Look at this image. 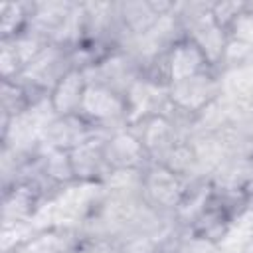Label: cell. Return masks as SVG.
Here are the masks:
<instances>
[{
  "label": "cell",
  "instance_id": "6da1fadb",
  "mask_svg": "<svg viewBox=\"0 0 253 253\" xmlns=\"http://www.w3.org/2000/svg\"><path fill=\"white\" fill-rule=\"evenodd\" d=\"M140 138L150 162H162L190 134V121L174 111L144 117L128 125Z\"/></svg>",
  "mask_w": 253,
  "mask_h": 253
},
{
  "label": "cell",
  "instance_id": "7a4b0ae2",
  "mask_svg": "<svg viewBox=\"0 0 253 253\" xmlns=\"http://www.w3.org/2000/svg\"><path fill=\"white\" fill-rule=\"evenodd\" d=\"M223 95V79L217 71H204L168 85V99L174 113L190 123Z\"/></svg>",
  "mask_w": 253,
  "mask_h": 253
},
{
  "label": "cell",
  "instance_id": "3957f363",
  "mask_svg": "<svg viewBox=\"0 0 253 253\" xmlns=\"http://www.w3.org/2000/svg\"><path fill=\"white\" fill-rule=\"evenodd\" d=\"M79 115L85 121H89L101 134H107L130 125L126 95L113 91L95 81H89L87 85Z\"/></svg>",
  "mask_w": 253,
  "mask_h": 253
},
{
  "label": "cell",
  "instance_id": "277c9868",
  "mask_svg": "<svg viewBox=\"0 0 253 253\" xmlns=\"http://www.w3.org/2000/svg\"><path fill=\"white\" fill-rule=\"evenodd\" d=\"M188 184V180L174 174L164 164L150 162L140 176V198L150 210L174 217V211L182 202Z\"/></svg>",
  "mask_w": 253,
  "mask_h": 253
},
{
  "label": "cell",
  "instance_id": "5b68a950",
  "mask_svg": "<svg viewBox=\"0 0 253 253\" xmlns=\"http://www.w3.org/2000/svg\"><path fill=\"white\" fill-rule=\"evenodd\" d=\"M73 67H77L73 49L67 45H61V43L49 42L28 61V65L24 67V71L18 79L28 83L30 87L49 95L51 89L57 85V81Z\"/></svg>",
  "mask_w": 253,
  "mask_h": 253
},
{
  "label": "cell",
  "instance_id": "8992f818",
  "mask_svg": "<svg viewBox=\"0 0 253 253\" xmlns=\"http://www.w3.org/2000/svg\"><path fill=\"white\" fill-rule=\"evenodd\" d=\"M45 196L28 182H18L2 190V229L34 225L43 210H47Z\"/></svg>",
  "mask_w": 253,
  "mask_h": 253
},
{
  "label": "cell",
  "instance_id": "52a82bcc",
  "mask_svg": "<svg viewBox=\"0 0 253 253\" xmlns=\"http://www.w3.org/2000/svg\"><path fill=\"white\" fill-rule=\"evenodd\" d=\"M87 79L101 83L113 91H119L123 95L128 93V89L142 77L140 63L126 51V49H115L107 55H103L99 61H95L91 67L85 69Z\"/></svg>",
  "mask_w": 253,
  "mask_h": 253
},
{
  "label": "cell",
  "instance_id": "ba28073f",
  "mask_svg": "<svg viewBox=\"0 0 253 253\" xmlns=\"http://www.w3.org/2000/svg\"><path fill=\"white\" fill-rule=\"evenodd\" d=\"M95 136H103L89 121L77 115H53L42 130V142L49 148L71 152L73 148L89 142Z\"/></svg>",
  "mask_w": 253,
  "mask_h": 253
},
{
  "label": "cell",
  "instance_id": "9c48e42d",
  "mask_svg": "<svg viewBox=\"0 0 253 253\" xmlns=\"http://www.w3.org/2000/svg\"><path fill=\"white\" fill-rule=\"evenodd\" d=\"M103 148H105V156L113 172L144 170L150 164L140 138L130 126H123V128L103 134Z\"/></svg>",
  "mask_w": 253,
  "mask_h": 253
},
{
  "label": "cell",
  "instance_id": "30bf717a",
  "mask_svg": "<svg viewBox=\"0 0 253 253\" xmlns=\"http://www.w3.org/2000/svg\"><path fill=\"white\" fill-rule=\"evenodd\" d=\"M75 0H32L28 32L45 42H59L75 12Z\"/></svg>",
  "mask_w": 253,
  "mask_h": 253
},
{
  "label": "cell",
  "instance_id": "8fae6325",
  "mask_svg": "<svg viewBox=\"0 0 253 253\" xmlns=\"http://www.w3.org/2000/svg\"><path fill=\"white\" fill-rule=\"evenodd\" d=\"M69 160L75 184L81 186H103L113 174L105 156L103 136H95L89 142L73 148L69 152Z\"/></svg>",
  "mask_w": 253,
  "mask_h": 253
},
{
  "label": "cell",
  "instance_id": "7c38bea8",
  "mask_svg": "<svg viewBox=\"0 0 253 253\" xmlns=\"http://www.w3.org/2000/svg\"><path fill=\"white\" fill-rule=\"evenodd\" d=\"M211 69L213 67L208 61V57L204 55V51L186 36L182 40H178L166 51V57H164V73H166L168 85L184 81L194 75H200L204 71H211Z\"/></svg>",
  "mask_w": 253,
  "mask_h": 253
},
{
  "label": "cell",
  "instance_id": "4fadbf2b",
  "mask_svg": "<svg viewBox=\"0 0 253 253\" xmlns=\"http://www.w3.org/2000/svg\"><path fill=\"white\" fill-rule=\"evenodd\" d=\"M126 103L130 111V125L150 117L172 111L168 99V85L160 81H152L148 77H140L126 93Z\"/></svg>",
  "mask_w": 253,
  "mask_h": 253
},
{
  "label": "cell",
  "instance_id": "5bb4252c",
  "mask_svg": "<svg viewBox=\"0 0 253 253\" xmlns=\"http://www.w3.org/2000/svg\"><path fill=\"white\" fill-rule=\"evenodd\" d=\"M89 79L85 69H69L49 93V109L53 115H77L87 91Z\"/></svg>",
  "mask_w": 253,
  "mask_h": 253
},
{
  "label": "cell",
  "instance_id": "9a60e30c",
  "mask_svg": "<svg viewBox=\"0 0 253 253\" xmlns=\"http://www.w3.org/2000/svg\"><path fill=\"white\" fill-rule=\"evenodd\" d=\"M208 178L217 190L253 194V160L227 154Z\"/></svg>",
  "mask_w": 253,
  "mask_h": 253
},
{
  "label": "cell",
  "instance_id": "2e32d148",
  "mask_svg": "<svg viewBox=\"0 0 253 253\" xmlns=\"http://www.w3.org/2000/svg\"><path fill=\"white\" fill-rule=\"evenodd\" d=\"M219 138L227 154L253 160V111L239 103L229 123L221 128Z\"/></svg>",
  "mask_w": 253,
  "mask_h": 253
},
{
  "label": "cell",
  "instance_id": "e0dca14e",
  "mask_svg": "<svg viewBox=\"0 0 253 253\" xmlns=\"http://www.w3.org/2000/svg\"><path fill=\"white\" fill-rule=\"evenodd\" d=\"M235 221L217 206L211 202L210 198V204L206 206V210L192 221V225L184 231L188 233H194L198 237H204V239H210L213 243H221L225 245L227 239L231 237L233 229H235Z\"/></svg>",
  "mask_w": 253,
  "mask_h": 253
},
{
  "label": "cell",
  "instance_id": "ac0fdd59",
  "mask_svg": "<svg viewBox=\"0 0 253 253\" xmlns=\"http://www.w3.org/2000/svg\"><path fill=\"white\" fill-rule=\"evenodd\" d=\"M210 198H211V184H210L208 176L190 180V184L182 196V202L178 204V208L174 211V221L180 227V231H184L192 225V221L210 204Z\"/></svg>",
  "mask_w": 253,
  "mask_h": 253
},
{
  "label": "cell",
  "instance_id": "d6986e66",
  "mask_svg": "<svg viewBox=\"0 0 253 253\" xmlns=\"http://www.w3.org/2000/svg\"><path fill=\"white\" fill-rule=\"evenodd\" d=\"M32 18V2H2L0 4V42L22 36Z\"/></svg>",
  "mask_w": 253,
  "mask_h": 253
},
{
  "label": "cell",
  "instance_id": "ffe728a7",
  "mask_svg": "<svg viewBox=\"0 0 253 253\" xmlns=\"http://www.w3.org/2000/svg\"><path fill=\"white\" fill-rule=\"evenodd\" d=\"M227 38L253 47V2H245L243 10L225 28Z\"/></svg>",
  "mask_w": 253,
  "mask_h": 253
},
{
  "label": "cell",
  "instance_id": "44dd1931",
  "mask_svg": "<svg viewBox=\"0 0 253 253\" xmlns=\"http://www.w3.org/2000/svg\"><path fill=\"white\" fill-rule=\"evenodd\" d=\"M176 253H227V247L221 243H213L210 239L198 237L188 231H180L176 237Z\"/></svg>",
  "mask_w": 253,
  "mask_h": 253
},
{
  "label": "cell",
  "instance_id": "7402d4cb",
  "mask_svg": "<svg viewBox=\"0 0 253 253\" xmlns=\"http://www.w3.org/2000/svg\"><path fill=\"white\" fill-rule=\"evenodd\" d=\"M243 6H245V0H229V2L217 0V2H211V16L225 30L231 24V20L243 10Z\"/></svg>",
  "mask_w": 253,
  "mask_h": 253
},
{
  "label": "cell",
  "instance_id": "603a6c76",
  "mask_svg": "<svg viewBox=\"0 0 253 253\" xmlns=\"http://www.w3.org/2000/svg\"><path fill=\"white\" fill-rule=\"evenodd\" d=\"M73 253H119L113 241H93V239H83Z\"/></svg>",
  "mask_w": 253,
  "mask_h": 253
},
{
  "label": "cell",
  "instance_id": "cb8c5ba5",
  "mask_svg": "<svg viewBox=\"0 0 253 253\" xmlns=\"http://www.w3.org/2000/svg\"><path fill=\"white\" fill-rule=\"evenodd\" d=\"M241 253H253V227H251V229H249V233L243 237Z\"/></svg>",
  "mask_w": 253,
  "mask_h": 253
},
{
  "label": "cell",
  "instance_id": "d4e9b609",
  "mask_svg": "<svg viewBox=\"0 0 253 253\" xmlns=\"http://www.w3.org/2000/svg\"><path fill=\"white\" fill-rule=\"evenodd\" d=\"M176 243V241H174ZM174 243L170 245V247H166V249H162V251H158V253H176V247H174Z\"/></svg>",
  "mask_w": 253,
  "mask_h": 253
}]
</instances>
